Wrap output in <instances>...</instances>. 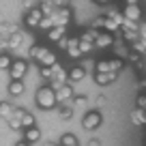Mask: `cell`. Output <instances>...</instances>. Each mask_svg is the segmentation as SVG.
I'll list each match as a JSON object with an SVG mask.
<instances>
[{
    "mask_svg": "<svg viewBox=\"0 0 146 146\" xmlns=\"http://www.w3.org/2000/svg\"><path fill=\"white\" fill-rule=\"evenodd\" d=\"M36 105L43 110H52L56 108V97H54V88L52 86H41L39 90H36Z\"/></svg>",
    "mask_w": 146,
    "mask_h": 146,
    "instance_id": "cell-1",
    "label": "cell"
},
{
    "mask_svg": "<svg viewBox=\"0 0 146 146\" xmlns=\"http://www.w3.org/2000/svg\"><path fill=\"white\" fill-rule=\"evenodd\" d=\"M95 35H97V30H86V32H82V35L78 36V50H80V54H90L92 50H95V45H92V41H95Z\"/></svg>",
    "mask_w": 146,
    "mask_h": 146,
    "instance_id": "cell-2",
    "label": "cell"
},
{
    "mask_svg": "<svg viewBox=\"0 0 146 146\" xmlns=\"http://www.w3.org/2000/svg\"><path fill=\"white\" fill-rule=\"evenodd\" d=\"M50 82H52V88H54V90L60 88L62 84H67V71H64V67L58 62V60L52 64V80Z\"/></svg>",
    "mask_w": 146,
    "mask_h": 146,
    "instance_id": "cell-3",
    "label": "cell"
},
{
    "mask_svg": "<svg viewBox=\"0 0 146 146\" xmlns=\"http://www.w3.org/2000/svg\"><path fill=\"white\" fill-rule=\"evenodd\" d=\"M50 17H52V24H54V26H64V28H67V24L71 22V9H69V7L54 9Z\"/></svg>",
    "mask_w": 146,
    "mask_h": 146,
    "instance_id": "cell-4",
    "label": "cell"
},
{
    "mask_svg": "<svg viewBox=\"0 0 146 146\" xmlns=\"http://www.w3.org/2000/svg\"><path fill=\"white\" fill-rule=\"evenodd\" d=\"M54 97H56V103L67 105L69 101L75 97V92H73V86H71L69 82H67V84H62L60 88H56V90H54Z\"/></svg>",
    "mask_w": 146,
    "mask_h": 146,
    "instance_id": "cell-5",
    "label": "cell"
},
{
    "mask_svg": "<svg viewBox=\"0 0 146 146\" xmlns=\"http://www.w3.org/2000/svg\"><path fill=\"white\" fill-rule=\"evenodd\" d=\"M7 71H9L11 80H22L24 75H26V71H28V62L26 60H11Z\"/></svg>",
    "mask_w": 146,
    "mask_h": 146,
    "instance_id": "cell-6",
    "label": "cell"
},
{
    "mask_svg": "<svg viewBox=\"0 0 146 146\" xmlns=\"http://www.w3.org/2000/svg\"><path fill=\"white\" fill-rule=\"evenodd\" d=\"M92 45H95L97 50H108V47H112V45H114V36L110 35V32L97 30V35H95V41H92Z\"/></svg>",
    "mask_w": 146,
    "mask_h": 146,
    "instance_id": "cell-7",
    "label": "cell"
},
{
    "mask_svg": "<svg viewBox=\"0 0 146 146\" xmlns=\"http://www.w3.org/2000/svg\"><path fill=\"white\" fill-rule=\"evenodd\" d=\"M101 120H103V118H101V114L97 112V110H95V112H86L84 118H82V127L86 129V131H92V129H97L101 125Z\"/></svg>",
    "mask_w": 146,
    "mask_h": 146,
    "instance_id": "cell-8",
    "label": "cell"
},
{
    "mask_svg": "<svg viewBox=\"0 0 146 146\" xmlns=\"http://www.w3.org/2000/svg\"><path fill=\"white\" fill-rule=\"evenodd\" d=\"M41 17H43V13L39 11V7H35V9L26 11V17H24V24H26L28 28H36V26H39V22H41Z\"/></svg>",
    "mask_w": 146,
    "mask_h": 146,
    "instance_id": "cell-9",
    "label": "cell"
},
{
    "mask_svg": "<svg viewBox=\"0 0 146 146\" xmlns=\"http://www.w3.org/2000/svg\"><path fill=\"white\" fill-rule=\"evenodd\" d=\"M123 17L129 19V22H140L142 19V9L140 5H127L123 9Z\"/></svg>",
    "mask_w": 146,
    "mask_h": 146,
    "instance_id": "cell-10",
    "label": "cell"
},
{
    "mask_svg": "<svg viewBox=\"0 0 146 146\" xmlns=\"http://www.w3.org/2000/svg\"><path fill=\"white\" fill-rule=\"evenodd\" d=\"M47 35V41H52V43H58L62 36H67V28L64 26H52L50 30L45 32Z\"/></svg>",
    "mask_w": 146,
    "mask_h": 146,
    "instance_id": "cell-11",
    "label": "cell"
},
{
    "mask_svg": "<svg viewBox=\"0 0 146 146\" xmlns=\"http://www.w3.org/2000/svg\"><path fill=\"white\" fill-rule=\"evenodd\" d=\"M64 50H67V56L69 58H73V60H78L80 56V50H78V36H67V47H64Z\"/></svg>",
    "mask_w": 146,
    "mask_h": 146,
    "instance_id": "cell-12",
    "label": "cell"
},
{
    "mask_svg": "<svg viewBox=\"0 0 146 146\" xmlns=\"http://www.w3.org/2000/svg\"><path fill=\"white\" fill-rule=\"evenodd\" d=\"M86 78V69L80 64V67H73L71 71H67V82H82V80Z\"/></svg>",
    "mask_w": 146,
    "mask_h": 146,
    "instance_id": "cell-13",
    "label": "cell"
},
{
    "mask_svg": "<svg viewBox=\"0 0 146 146\" xmlns=\"http://www.w3.org/2000/svg\"><path fill=\"white\" fill-rule=\"evenodd\" d=\"M41 140V129L39 127H30V129H24V142H26L28 146L35 144V142Z\"/></svg>",
    "mask_w": 146,
    "mask_h": 146,
    "instance_id": "cell-14",
    "label": "cell"
},
{
    "mask_svg": "<svg viewBox=\"0 0 146 146\" xmlns=\"http://www.w3.org/2000/svg\"><path fill=\"white\" fill-rule=\"evenodd\" d=\"M99 30H103V32H110V35H114V32H118L120 28L116 26L112 19L108 17V15H101V19H99Z\"/></svg>",
    "mask_w": 146,
    "mask_h": 146,
    "instance_id": "cell-15",
    "label": "cell"
},
{
    "mask_svg": "<svg viewBox=\"0 0 146 146\" xmlns=\"http://www.w3.org/2000/svg\"><path fill=\"white\" fill-rule=\"evenodd\" d=\"M118 73H95V82L99 86H108V84H114Z\"/></svg>",
    "mask_w": 146,
    "mask_h": 146,
    "instance_id": "cell-16",
    "label": "cell"
},
{
    "mask_svg": "<svg viewBox=\"0 0 146 146\" xmlns=\"http://www.w3.org/2000/svg\"><path fill=\"white\" fill-rule=\"evenodd\" d=\"M47 52H50V50H47V45H41V43H36V45H32V47H30V58L35 60V62H39V60H41L43 56L47 54Z\"/></svg>",
    "mask_w": 146,
    "mask_h": 146,
    "instance_id": "cell-17",
    "label": "cell"
},
{
    "mask_svg": "<svg viewBox=\"0 0 146 146\" xmlns=\"http://www.w3.org/2000/svg\"><path fill=\"white\" fill-rule=\"evenodd\" d=\"M22 114H24V110H13V114L7 118V123H9V127H11V129H15V131H19V129H22V123H19Z\"/></svg>",
    "mask_w": 146,
    "mask_h": 146,
    "instance_id": "cell-18",
    "label": "cell"
},
{
    "mask_svg": "<svg viewBox=\"0 0 146 146\" xmlns=\"http://www.w3.org/2000/svg\"><path fill=\"white\" fill-rule=\"evenodd\" d=\"M22 43H24V35L19 30H15L13 35L7 36V45H9V50H15V47H19Z\"/></svg>",
    "mask_w": 146,
    "mask_h": 146,
    "instance_id": "cell-19",
    "label": "cell"
},
{
    "mask_svg": "<svg viewBox=\"0 0 146 146\" xmlns=\"http://www.w3.org/2000/svg\"><path fill=\"white\" fill-rule=\"evenodd\" d=\"M131 123L133 125H137V127H144V125H146V112H144V110H133V112H131Z\"/></svg>",
    "mask_w": 146,
    "mask_h": 146,
    "instance_id": "cell-20",
    "label": "cell"
},
{
    "mask_svg": "<svg viewBox=\"0 0 146 146\" xmlns=\"http://www.w3.org/2000/svg\"><path fill=\"white\" fill-rule=\"evenodd\" d=\"M24 90H26V86H24L22 80H11V84H9V92H11L13 97H19Z\"/></svg>",
    "mask_w": 146,
    "mask_h": 146,
    "instance_id": "cell-21",
    "label": "cell"
},
{
    "mask_svg": "<svg viewBox=\"0 0 146 146\" xmlns=\"http://www.w3.org/2000/svg\"><path fill=\"white\" fill-rule=\"evenodd\" d=\"M19 123H22V129L36 127V125H35V116H32L30 112H26V110H24V114H22V118H19Z\"/></svg>",
    "mask_w": 146,
    "mask_h": 146,
    "instance_id": "cell-22",
    "label": "cell"
},
{
    "mask_svg": "<svg viewBox=\"0 0 146 146\" xmlns=\"http://www.w3.org/2000/svg\"><path fill=\"white\" fill-rule=\"evenodd\" d=\"M13 110H15V108L9 103V101H0V118H5V120H7L11 114H13Z\"/></svg>",
    "mask_w": 146,
    "mask_h": 146,
    "instance_id": "cell-23",
    "label": "cell"
},
{
    "mask_svg": "<svg viewBox=\"0 0 146 146\" xmlns=\"http://www.w3.org/2000/svg\"><path fill=\"white\" fill-rule=\"evenodd\" d=\"M108 64H110V71H112V73H118L120 69L125 67V60L116 56V58H110V60H108Z\"/></svg>",
    "mask_w": 146,
    "mask_h": 146,
    "instance_id": "cell-24",
    "label": "cell"
},
{
    "mask_svg": "<svg viewBox=\"0 0 146 146\" xmlns=\"http://www.w3.org/2000/svg\"><path fill=\"white\" fill-rule=\"evenodd\" d=\"M73 112H75V108L73 105H62V108L58 110V116L62 120H69V118H73Z\"/></svg>",
    "mask_w": 146,
    "mask_h": 146,
    "instance_id": "cell-25",
    "label": "cell"
},
{
    "mask_svg": "<svg viewBox=\"0 0 146 146\" xmlns=\"http://www.w3.org/2000/svg\"><path fill=\"white\" fill-rule=\"evenodd\" d=\"M54 62H56V54H54V52L50 50V52H47V54L43 56L41 60H39V67H52Z\"/></svg>",
    "mask_w": 146,
    "mask_h": 146,
    "instance_id": "cell-26",
    "label": "cell"
},
{
    "mask_svg": "<svg viewBox=\"0 0 146 146\" xmlns=\"http://www.w3.org/2000/svg\"><path fill=\"white\" fill-rule=\"evenodd\" d=\"M131 45H133V50H131V52H135V54L144 56V52H146V43H144V39H137V41H133Z\"/></svg>",
    "mask_w": 146,
    "mask_h": 146,
    "instance_id": "cell-27",
    "label": "cell"
},
{
    "mask_svg": "<svg viewBox=\"0 0 146 146\" xmlns=\"http://www.w3.org/2000/svg\"><path fill=\"white\" fill-rule=\"evenodd\" d=\"M110 19H112V22L116 24V26H123V22H125V17H123V13H120V11H110V15H108Z\"/></svg>",
    "mask_w": 146,
    "mask_h": 146,
    "instance_id": "cell-28",
    "label": "cell"
},
{
    "mask_svg": "<svg viewBox=\"0 0 146 146\" xmlns=\"http://www.w3.org/2000/svg\"><path fill=\"white\" fill-rule=\"evenodd\" d=\"M71 144H78L75 135H73V133H64V135L60 137V146H71Z\"/></svg>",
    "mask_w": 146,
    "mask_h": 146,
    "instance_id": "cell-29",
    "label": "cell"
},
{
    "mask_svg": "<svg viewBox=\"0 0 146 146\" xmlns=\"http://www.w3.org/2000/svg\"><path fill=\"white\" fill-rule=\"evenodd\" d=\"M120 35H123V39H125V41H129V43H133V41L140 39V36H137V30H123Z\"/></svg>",
    "mask_w": 146,
    "mask_h": 146,
    "instance_id": "cell-30",
    "label": "cell"
},
{
    "mask_svg": "<svg viewBox=\"0 0 146 146\" xmlns=\"http://www.w3.org/2000/svg\"><path fill=\"white\" fill-rule=\"evenodd\" d=\"M52 26H54V24H52V17H50V15H43V17H41V22H39V26H36V28H41V30H50V28Z\"/></svg>",
    "mask_w": 146,
    "mask_h": 146,
    "instance_id": "cell-31",
    "label": "cell"
},
{
    "mask_svg": "<svg viewBox=\"0 0 146 146\" xmlns=\"http://www.w3.org/2000/svg\"><path fill=\"white\" fill-rule=\"evenodd\" d=\"M11 64V58L7 54H0V71H5V69H9Z\"/></svg>",
    "mask_w": 146,
    "mask_h": 146,
    "instance_id": "cell-32",
    "label": "cell"
},
{
    "mask_svg": "<svg viewBox=\"0 0 146 146\" xmlns=\"http://www.w3.org/2000/svg\"><path fill=\"white\" fill-rule=\"evenodd\" d=\"M17 30V26H15V24H7V26H2V35H5V39L9 35H13V32Z\"/></svg>",
    "mask_w": 146,
    "mask_h": 146,
    "instance_id": "cell-33",
    "label": "cell"
},
{
    "mask_svg": "<svg viewBox=\"0 0 146 146\" xmlns=\"http://www.w3.org/2000/svg\"><path fill=\"white\" fill-rule=\"evenodd\" d=\"M135 105H137V110H144V108H146V95H144V92H140V95H137Z\"/></svg>",
    "mask_w": 146,
    "mask_h": 146,
    "instance_id": "cell-34",
    "label": "cell"
},
{
    "mask_svg": "<svg viewBox=\"0 0 146 146\" xmlns=\"http://www.w3.org/2000/svg\"><path fill=\"white\" fill-rule=\"evenodd\" d=\"M39 73H41V78L47 80V82L52 80V67H41V71H39Z\"/></svg>",
    "mask_w": 146,
    "mask_h": 146,
    "instance_id": "cell-35",
    "label": "cell"
},
{
    "mask_svg": "<svg viewBox=\"0 0 146 146\" xmlns=\"http://www.w3.org/2000/svg\"><path fill=\"white\" fill-rule=\"evenodd\" d=\"M39 2H41V0H24V9L30 11V9H35V7H39Z\"/></svg>",
    "mask_w": 146,
    "mask_h": 146,
    "instance_id": "cell-36",
    "label": "cell"
},
{
    "mask_svg": "<svg viewBox=\"0 0 146 146\" xmlns=\"http://www.w3.org/2000/svg\"><path fill=\"white\" fill-rule=\"evenodd\" d=\"M86 97H75V105H73V108H84V105H86Z\"/></svg>",
    "mask_w": 146,
    "mask_h": 146,
    "instance_id": "cell-37",
    "label": "cell"
},
{
    "mask_svg": "<svg viewBox=\"0 0 146 146\" xmlns=\"http://www.w3.org/2000/svg\"><path fill=\"white\" fill-rule=\"evenodd\" d=\"M58 47H60V50H64V47H67V36H62V39L58 41Z\"/></svg>",
    "mask_w": 146,
    "mask_h": 146,
    "instance_id": "cell-38",
    "label": "cell"
},
{
    "mask_svg": "<svg viewBox=\"0 0 146 146\" xmlns=\"http://www.w3.org/2000/svg\"><path fill=\"white\" fill-rule=\"evenodd\" d=\"M88 146H101V142L99 140H90V142H88Z\"/></svg>",
    "mask_w": 146,
    "mask_h": 146,
    "instance_id": "cell-39",
    "label": "cell"
},
{
    "mask_svg": "<svg viewBox=\"0 0 146 146\" xmlns=\"http://www.w3.org/2000/svg\"><path fill=\"white\" fill-rule=\"evenodd\" d=\"M97 5H110V2H112V0H95Z\"/></svg>",
    "mask_w": 146,
    "mask_h": 146,
    "instance_id": "cell-40",
    "label": "cell"
},
{
    "mask_svg": "<svg viewBox=\"0 0 146 146\" xmlns=\"http://www.w3.org/2000/svg\"><path fill=\"white\" fill-rule=\"evenodd\" d=\"M137 2H140V0H129V5H137Z\"/></svg>",
    "mask_w": 146,
    "mask_h": 146,
    "instance_id": "cell-41",
    "label": "cell"
},
{
    "mask_svg": "<svg viewBox=\"0 0 146 146\" xmlns=\"http://www.w3.org/2000/svg\"><path fill=\"white\" fill-rule=\"evenodd\" d=\"M15 146H28V144H26V142H19V144H15Z\"/></svg>",
    "mask_w": 146,
    "mask_h": 146,
    "instance_id": "cell-42",
    "label": "cell"
},
{
    "mask_svg": "<svg viewBox=\"0 0 146 146\" xmlns=\"http://www.w3.org/2000/svg\"><path fill=\"white\" fill-rule=\"evenodd\" d=\"M71 146H80V144H71Z\"/></svg>",
    "mask_w": 146,
    "mask_h": 146,
    "instance_id": "cell-43",
    "label": "cell"
},
{
    "mask_svg": "<svg viewBox=\"0 0 146 146\" xmlns=\"http://www.w3.org/2000/svg\"><path fill=\"white\" fill-rule=\"evenodd\" d=\"M47 146H54V144H47Z\"/></svg>",
    "mask_w": 146,
    "mask_h": 146,
    "instance_id": "cell-44",
    "label": "cell"
}]
</instances>
